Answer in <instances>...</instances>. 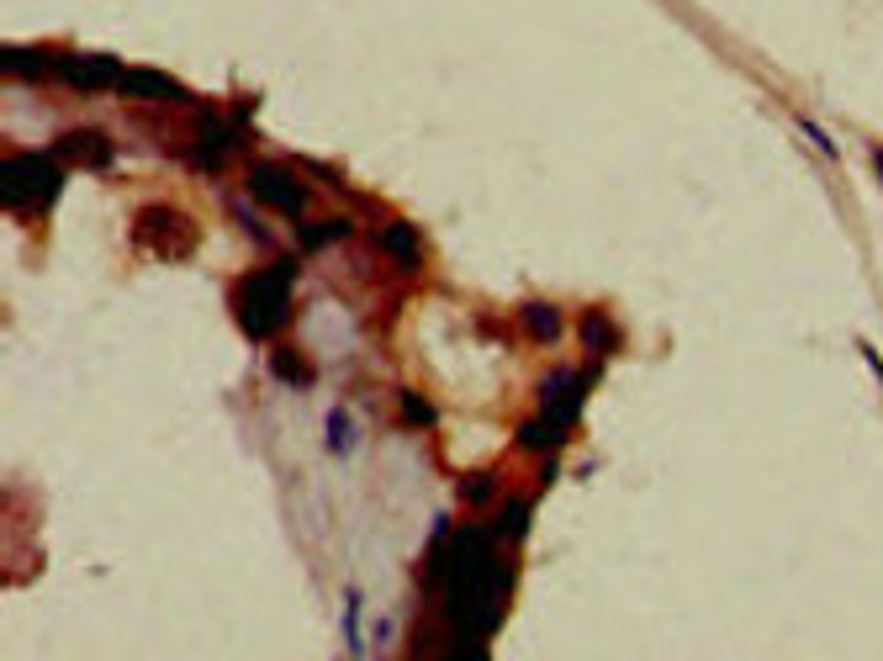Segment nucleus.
I'll use <instances>...</instances> for the list:
<instances>
[{"label": "nucleus", "instance_id": "7", "mask_svg": "<svg viewBox=\"0 0 883 661\" xmlns=\"http://www.w3.org/2000/svg\"><path fill=\"white\" fill-rule=\"evenodd\" d=\"M122 90L127 96H143V101H175V96H186L175 80H164V75H143V69H133V75H122Z\"/></svg>", "mask_w": 883, "mask_h": 661}, {"label": "nucleus", "instance_id": "6", "mask_svg": "<svg viewBox=\"0 0 883 661\" xmlns=\"http://www.w3.org/2000/svg\"><path fill=\"white\" fill-rule=\"evenodd\" d=\"M254 196L270 201V207H281V212H302V186L286 170H275V164L254 170Z\"/></svg>", "mask_w": 883, "mask_h": 661}, {"label": "nucleus", "instance_id": "4", "mask_svg": "<svg viewBox=\"0 0 883 661\" xmlns=\"http://www.w3.org/2000/svg\"><path fill=\"white\" fill-rule=\"evenodd\" d=\"M53 75L69 80L75 90H85V96H96V90H106L112 80H122L112 59H90V53L85 59H53Z\"/></svg>", "mask_w": 883, "mask_h": 661}, {"label": "nucleus", "instance_id": "14", "mask_svg": "<svg viewBox=\"0 0 883 661\" xmlns=\"http://www.w3.org/2000/svg\"><path fill=\"white\" fill-rule=\"evenodd\" d=\"M873 164H878V175H883V149H873Z\"/></svg>", "mask_w": 883, "mask_h": 661}, {"label": "nucleus", "instance_id": "9", "mask_svg": "<svg viewBox=\"0 0 883 661\" xmlns=\"http://www.w3.org/2000/svg\"><path fill=\"white\" fill-rule=\"evenodd\" d=\"M381 244H386V249H397V254H402V265H418V238H413V228L392 223V228L381 233Z\"/></svg>", "mask_w": 883, "mask_h": 661}, {"label": "nucleus", "instance_id": "11", "mask_svg": "<svg viewBox=\"0 0 883 661\" xmlns=\"http://www.w3.org/2000/svg\"><path fill=\"white\" fill-rule=\"evenodd\" d=\"M275 371H281L286 381H302V387H307V376H312L307 365H302L297 355H286V350H275Z\"/></svg>", "mask_w": 883, "mask_h": 661}, {"label": "nucleus", "instance_id": "5", "mask_svg": "<svg viewBox=\"0 0 883 661\" xmlns=\"http://www.w3.org/2000/svg\"><path fill=\"white\" fill-rule=\"evenodd\" d=\"M53 159H64V164H106L112 159V143H106L96 127H75V133H64L59 143H53Z\"/></svg>", "mask_w": 883, "mask_h": 661}, {"label": "nucleus", "instance_id": "12", "mask_svg": "<svg viewBox=\"0 0 883 661\" xmlns=\"http://www.w3.org/2000/svg\"><path fill=\"white\" fill-rule=\"evenodd\" d=\"M524 318H529V328H535L540 339L556 334V312H550V307H524Z\"/></svg>", "mask_w": 883, "mask_h": 661}, {"label": "nucleus", "instance_id": "2", "mask_svg": "<svg viewBox=\"0 0 883 661\" xmlns=\"http://www.w3.org/2000/svg\"><path fill=\"white\" fill-rule=\"evenodd\" d=\"M133 238H138V249L159 254V260H186V254L196 249L191 217L175 212V207H143L138 223H133Z\"/></svg>", "mask_w": 883, "mask_h": 661}, {"label": "nucleus", "instance_id": "1", "mask_svg": "<svg viewBox=\"0 0 883 661\" xmlns=\"http://www.w3.org/2000/svg\"><path fill=\"white\" fill-rule=\"evenodd\" d=\"M238 318H244V328H249L254 339L275 334L281 318H286V270L249 275V281L238 286Z\"/></svg>", "mask_w": 883, "mask_h": 661}, {"label": "nucleus", "instance_id": "13", "mask_svg": "<svg viewBox=\"0 0 883 661\" xmlns=\"http://www.w3.org/2000/svg\"><path fill=\"white\" fill-rule=\"evenodd\" d=\"M402 408H408V418H413V424H429V408H423V402H413V397H408V402H402Z\"/></svg>", "mask_w": 883, "mask_h": 661}, {"label": "nucleus", "instance_id": "10", "mask_svg": "<svg viewBox=\"0 0 883 661\" xmlns=\"http://www.w3.org/2000/svg\"><path fill=\"white\" fill-rule=\"evenodd\" d=\"M582 334H587V350H614V328L598 318V312H587L582 318Z\"/></svg>", "mask_w": 883, "mask_h": 661}, {"label": "nucleus", "instance_id": "3", "mask_svg": "<svg viewBox=\"0 0 883 661\" xmlns=\"http://www.w3.org/2000/svg\"><path fill=\"white\" fill-rule=\"evenodd\" d=\"M59 196V159L43 154H22L6 164V207L16 212H38Z\"/></svg>", "mask_w": 883, "mask_h": 661}, {"label": "nucleus", "instance_id": "8", "mask_svg": "<svg viewBox=\"0 0 883 661\" xmlns=\"http://www.w3.org/2000/svg\"><path fill=\"white\" fill-rule=\"evenodd\" d=\"M545 387H550V392H545V397H550V413H556L561 424H566V418L577 413V397H582V392H577V381H572V376H556V381H545Z\"/></svg>", "mask_w": 883, "mask_h": 661}]
</instances>
